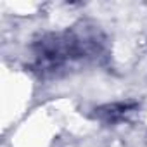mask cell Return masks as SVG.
<instances>
[{
    "label": "cell",
    "instance_id": "cell-1",
    "mask_svg": "<svg viewBox=\"0 0 147 147\" xmlns=\"http://www.w3.org/2000/svg\"><path fill=\"white\" fill-rule=\"evenodd\" d=\"M104 38L97 28L80 26L40 38L33 47V69L40 75H57L104 54Z\"/></svg>",
    "mask_w": 147,
    "mask_h": 147
}]
</instances>
